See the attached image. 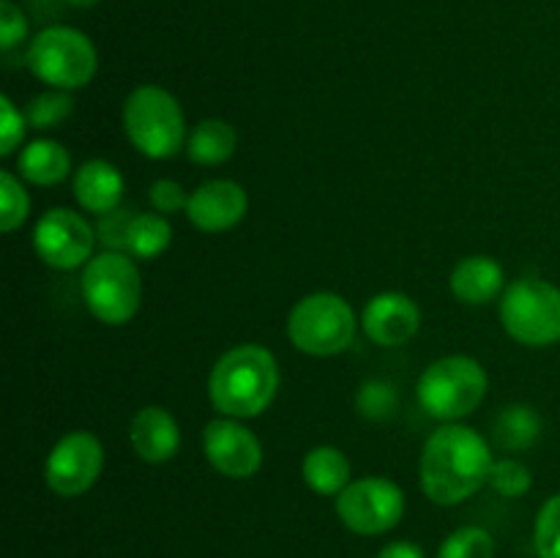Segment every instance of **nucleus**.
Here are the masks:
<instances>
[{"label":"nucleus","mask_w":560,"mask_h":558,"mask_svg":"<svg viewBox=\"0 0 560 558\" xmlns=\"http://www.w3.org/2000/svg\"><path fill=\"white\" fill-rule=\"evenodd\" d=\"M71 113H74V98H71V93L52 88V91L38 93V96L31 98V104L25 109V118L33 129H55Z\"/></svg>","instance_id":"25"},{"label":"nucleus","mask_w":560,"mask_h":558,"mask_svg":"<svg viewBox=\"0 0 560 558\" xmlns=\"http://www.w3.org/2000/svg\"><path fill=\"white\" fill-rule=\"evenodd\" d=\"M104 468V449L93 432H66L49 452L44 479L55 496L77 498L91 490Z\"/></svg>","instance_id":"11"},{"label":"nucleus","mask_w":560,"mask_h":558,"mask_svg":"<svg viewBox=\"0 0 560 558\" xmlns=\"http://www.w3.org/2000/svg\"><path fill=\"white\" fill-rule=\"evenodd\" d=\"M25 60L36 80L58 91L85 88L98 69V55L91 38L66 25L44 27L36 33Z\"/></svg>","instance_id":"6"},{"label":"nucleus","mask_w":560,"mask_h":558,"mask_svg":"<svg viewBox=\"0 0 560 558\" xmlns=\"http://www.w3.org/2000/svg\"><path fill=\"white\" fill-rule=\"evenodd\" d=\"M131 213L126 211H113L102 217V228H98V241L104 246H113L115 252L126 249V233H129Z\"/></svg>","instance_id":"32"},{"label":"nucleus","mask_w":560,"mask_h":558,"mask_svg":"<svg viewBox=\"0 0 560 558\" xmlns=\"http://www.w3.org/2000/svg\"><path fill=\"white\" fill-rule=\"evenodd\" d=\"M487 372L470 356H446L421 372L419 403L432 419L459 421L487 397Z\"/></svg>","instance_id":"5"},{"label":"nucleus","mask_w":560,"mask_h":558,"mask_svg":"<svg viewBox=\"0 0 560 558\" xmlns=\"http://www.w3.org/2000/svg\"><path fill=\"white\" fill-rule=\"evenodd\" d=\"M238 146V135L233 126L222 118H206L191 129L189 140H186V153L195 164H224L235 153Z\"/></svg>","instance_id":"20"},{"label":"nucleus","mask_w":560,"mask_h":558,"mask_svg":"<svg viewBox=\"0 0 560 558\" xmlns=\"http://www.w3.org/2000/svg\"><path fill=\"white\" fill-rule=\"evenodd\" d=\"M355 312L342 295L312 293L293 306L288 317V337L306 356H337L353 345Z\"/></svg>","instance_id":"7"},{"label":"nucleus","mask_w":560,"mask_h":558,"mask_svg":"<svg viewBox=\"0 0 560 558\" xmlns=\"http://www.w3.org/2000/svg\"><path fill=\"white\" fill-rule=\"evenodd\" d=\"M490 443L474 427L448 421L438 427L421 452V490L438 507L468 501L490 479Z\"/></svg>","instance_id":"1"},{"label":"nucleus","mask_w":560,"mask_h":558,"mask_svg":"<svg viewBox=\"0 0 560 558\" xmlns=\"http://www.w3.org/2000/svg\"><path fill=\"white\" fill-rule=\"evenodd\" d=\"M495 443L506 452H523L534 446L536 438L541 435V419L530 405H509L495 416Z\"/></svg>","instance_id":"22"},{"label":"nucleus","mask_w":560,"mask_h":558,"mask_svg":"<svg viewBox=\"0 0 560 558\" xmlns=\"http://www.w3.org/2000/svg\"><path fill=\"white\" fill-rule=\"evenodd\" d=\"M501 323L512 339L528 348L560 342V288L523 277L503 290Z\"/></svg>","instance_id":"8"},{"label":"nucleus","mask_w":560,"mask_h":558,"mask_svg":"<svg viewBox=\"0 0 560 558\" xmlns=\"http://www.w3.org/2000/svg\"><path fill=\"white\" fill-rule=\"evenodd\" d=\"M534 545L539 558H560V492L539 509L534 528Z\"/></svg>","instance_id":"28"},{"label":"nucleus","mask_w":560,"mask_h":558,"mask_svg":"<svg viewBox=\"0 0 560 558\" xmlns=\"http://www.w3.org/2000/svg\"><path fill=\"white\" fill-rule=\"evenodd\" d=\"M74 197L88 213H113L124 200V175L104 159H91L74 173Z\"/></svg>","instance_id":"16"},{"label":"nucleus","mask_w":560,"mask_h":558,"mask_svg":"<svg viewBox=\"0 0 560 558\" xmlns=\"http://www.w3.org/2000/svg\"><path fill=\"white\" fill-rule=\"evenodd\" d=\"M16 170L25 181L36 186H55L71 173V156L58 140H33L22 148Z\"/></svg>","instance_id":"18"},{"label":"nucleus","mask_w":560,"mask_h":558,"mask_svg":"<svg viewBox=\"0 0 560 558\" xmlns=\"http://www.w3.org/2000/svg\"><path fill=\"white\" fill-rule=\"evenodd\" d=\"M96 244V233L88 224L82 213L71 208H49L44 217H38L33 228V249L58 271H74V268L88 266Z\"/></svg>","instance_id":"10"},{"label":"nucleus","mask_w":560,"mask_h":558,"mask_svg":"<svg viewBox=\"0 0 560 558\" xmlns=\"http://www.w3.org/2000/svg\"><path fill=\"white\" fill-rule=\"evenodd\" d=\"M421 326V312L410 295L388 290L377 293L375 299L366 301L364 315H361V328L366 337L381 348H397L408 339L416 337Z\"/></svg>","instance_id":"14"},{"label":"nucleus","mask_w":560,"mask_h":558,"mask_svg":"<svg viewBox=\"0 0 560 558\" xmlns=\"http://www.w3.org/2000/svg\"><path fill=\"white\" fill-rule=\"evenodd\" d=\"M173 244V224L164 213H135L126 233V252L137 260H156Z\"/></svg>","instance_id":"21"},{"label":"nucleus","mask_w":560,"mask_h":558,"mask_svg":"<svg viewBox=\"0 0 560 558\" xmlns=\"http://www.w3.org/2000/svg\"><path fill=\"white\" fill-rule=\"evenodd\" d=\"M337 514L345 528L353 534L381 536L402 520L405 492L386 476L353 479L337 496Z\"/></svg>","instance_id":"9"},{"label":"nucleus","mask_w":560,"mask_h":558,"mask_svg":"<svg viewBox=\"0 0 560 558\" xmlns=\"http://www.w3.org/2000/svg\"><path fill=\"white\" fill-rule=\"evenodd\" d=\"M301 476L306 487L317 496H339L350 485V460L337 446H315L301 463Z\"/></svg>","instance_id":"19"},{"label":"nucleus","mask_w":560,"mask_h":558,"mask_svg":"<svg viewBox=\"0 0 560 558\" xmlns=\"http://www.w3.org/2000/svg\"><path fill=\"white\" fill-rule=\"evenodd\" d=\"M279 364L262 345H238L213 364L208 394L219 414L230 419H255L273 403Z\"/></svg>","instance_id":"2"},{"label":"nucleus","mask_w":560,"mask_h":558,"mask_svg":"<svg viewBox=\"0 0 560 558\" xmlns=\"http://www.w3.org/2000/svg\"><path fill=\"white\" fill-rule=\"evenodd\" d=\"M246 208L249 197L244 186L230 178H213L191 191L186 217L202 233H224L246 217Z\"/></svg>","instance_id":"13"},{"label":"nucleus","mask_w":560,"mask_h":558,"mask_svg":"<svg viewBox=\"0 0 560 558\" xmlns=\"http://www.w3.org/2000/svg\"><path fill=\"white\" fill-rule=\"evenodd\" d=\"M69 5H74V9H91V5L102 3V0H66Z\"/></svg>","instance_id":"34"},{"label":"nucleus","mask_w":560,"mask_h":558,"mask_svg":"<svg viewBox=\"0 0 560 558\" xmlns=\"http://www.w3.org/2000/svg\"><path fill=\"white\" fill-rule=\"evenodd\" d=\"M355 410L359 416L370 421H388L397 416L399 410V394L394 383L372 377V381L361 383L359 394H355Z\"/></svg>","instance_id":"23"},{"label":"nucleus","mask_w":560,"mask_h":558,"mask_svg":"<svg viewBox=\"0 0 560 558\" xmlns=\"http://www.w3.org/2000/svg\"><path fill=\"white\" fill-rule=\"evenodd\" d=\"M148 197H151V206L156 208V213H164V217H167V213L186 211V206H189V195H186L184 186L173 178L153 181Z\"/></svg>","instance_id":"30"},{"label":"nucleus","mask_w":560,"mask_h":558,"mask_svg":"<svg viewBox=\"0 0 560 558\" xmlns=\"http://www.w3.org/2000/svg\"><path fill=\"white\" fill-rule=\"evenodd\" d=\"M448 282H452V293L463 304L479 306L495 301L503 293V268L492 257L470 255L454 266Z\"/></svg>","instance_id":"17"},{"label":"nucleus","mask_w":560,"mask_h":558,"mask_svg":"<svg viewBox=\"0 0 560 558\" xmlns=\"http://www.w3.org/2000/svg\"><path fill=\"white\" fill-rule=\"evenodd\" d=\"M124 129L148 159H173L186 146V118L178 98L159 85H140L124 104Z\"/></svg>","instance_id":"3"},{"label":"nucleus","mask_w":560,"mask_h":558,"mask_svg":"<svg viewBox=\"0 0 560 558\" xmlns=\"http://www.w3.org/2000/svg\"><path fill=\"white\" fill-rule=\"evenodd\" d=\"M377 558H424V550H421L416 542L399 539V542H388Z\"/></svg>","instance_id":"33"},{"label":"nucleus","mask_w":560,"mask_h":558,"mask_svg":"<svg viewBox=\"0 0 560 558\" xmlns=\"http://www.w3.org/2000/svg\"><path fill=\"white\" fill-rule=\"evenodd\" d=\"M438 558H495V539L479 525H463L443 539Z\"/></svg>","instance_id":"24"},{"label":"nucleus","mask_w":560,"mask_h":558,"mask_svg":"<svg viewBox=\"0 0 560 558\" xmlns=\"http://www.w3.org/2000/svg\"><path fill=\"white\" fill-rule=\"evenodd\" d=\"M202 449L213 468L228 479H249L262 465V446L241 419H213L202 432Z\"/></svg>","instance_id":"12"},{"label":"nucleus","mask_w":560,"mask_h":558,"mask_svg":"<svg viewBox=\"0 0 560 558\" xmlns=\"http://www.w3.org/2000/svg\"><path fill=\"white\" fill-rule=\"evenodd\" d=\"M25 115L14 107L9 96H0V156H11L25 137Z\"/></svg>","instance_id":"29"},{"label":"nucleus","mask_w":560,"mask_h":558,"mask_svg":"<svg viewBox=\"0 0 560 558\" xmlns=\"http://www.w3.org/2000/svg\"><path fill=\"white\" fill-rule=\"evenodd\" d=\"M80 284L91 315L107 326H124L140 310V271L126 252L107 249L91 257V263L82 268Z\"/></svg>","instance_id":"4"},{"label":"nucleus","mask_w":560,"mask_h":558,"mask_svg":"<svg viewBox=\"0 0 560 558\" xmlns=\"http://www.w3.org/2000/svg\"><path fill=\"white\" fill-rule=\"evenodd\" d=\"M530 481H534V476H530L528 465L520 463V460L514 457H503L492 463L487 485H490L498 496L520 498L530 490Z\"/></svg>","instance_id":"27"},{"label":"nucleus","mask_w":560,"mask_h":558,"mask_svg":"<svg viewBox=\"0 0 560 558\" xmlns=\"http://www.w3.org/2000/svg\"><path fill=\"white\" fill-rule=\"evenodd\" d=\"M129 441L142 463L162 465L170 463L178 454L180 427L167 408H162V405H145L131 419Z\"/></svg>","instance_id":"15"},{"label":"nucleus","mask_w":560,"mask_h":558,"mask_svg":"<svg viewBox=\"0 0 560 558\" xmlns=\"http://www.w3.org/2000/svg\"><path fill=\"white\" fill-rule=\"evenodd\" d=\"M27 36V20L22 14V9L11 0H3L0 3V49L9 53L14 49L22 38Z\"/></svg>","instance_id":"31"},{"label":"nucleus","mask_w":560,"mask_h":558,"mask_svg":"<svg viewBox=\"0 0 560 558\" xmlns=\"http://www.w3.org/2000/svg\"><path fill=\"white\" fill-rule=\"evenodd\" d=\"M27 213H31V197H27L25 186L14 173L3 170L0 173V230L14 233L16 228H22Z\"/></svg>","instance_id":"26"}]
</instances>
